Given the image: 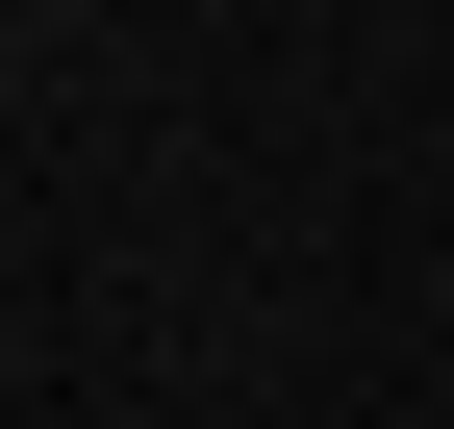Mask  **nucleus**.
<instances>
[{"mask_svg": "<svg viewBox=\"0 0 454 429\" xmlns=\"http://www.w3.org/2000/svg\"><path fill=\"white\" fill-rule=\"evenodd\" d=\"M51 26H76V0H51Z\"/></svg>", "mask_w": 454, "mask_h": 429, "instance_id": "f257e3e1", "label": "nucleus"}]
</instances>
